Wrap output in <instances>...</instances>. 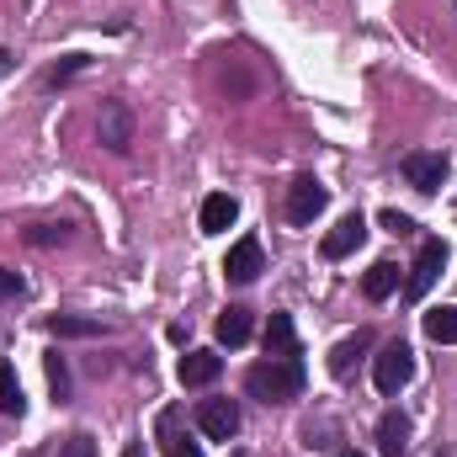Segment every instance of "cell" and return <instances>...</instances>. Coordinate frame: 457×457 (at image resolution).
I'll list each match as a JSON object with an SVG mask.
<instances>
[{"mask_svg": "<svg viewBox=\"0 0 457 457\" xmlns=\"http://www.w3.org/2000/svg\"><path fill=\"white\" fill-rule=\"evenodd\" d=\"M245 388H250V399H261V404H287V399L303 394V361H298V356H266L261 367H250Z\"/></svg>", "mask_w": 457, "mask_h": 457, "instance_id": "1", "label": "cell"}, {"mask_svg": "<svg viewBox=\"0 0 457 457\" xmlns=\"http://www.w3.org/2000/svg\"><path fill=\"white\" fill-rule=\"evenodd\" d=\"M410 378H415V356H410L404 341H388L372 356V383H378V394H399Z\"/></svg>", "mask_w": 457, "mask_h": 457, "instance_id": "2", "label": "cell"}, {"mask_svg": "<svg viewBox=\"0 0 457 457\" xmlns=\"http://www.w3.org/2000/svg\"><path fill=\"white\" fill-rule=\"evenodd\" d=\"M325 208H330V187H320L314 176H298V181L287 187V219H293V224H314Z\"/></svg>", "mask_w": 457, "mask_h": 457, "instance_id": "3", "label": "cell"}, {"mask_svg": "<svg viewBox=\"0 0 457 457\" xmlns=\"http://www.w3.org/2000/svg\"><path fill=\"white\" fill-rule=\"evenodd\" d=\"M442 266H447V245H442V239H426V245H420V255H415V266H410L404 293H410V298H426V293H431V282L442 277Z\"/></svg>", "mask_w": 457, "mask_h": 457, "instance_id": "4", "label": "cell"}, {"mask_svg": "<svg viewBox=\"0 0 457 457\" xmlns=\"http://www.w3.org/2000/svg\"><path fill=\"white\" fill-rule=\"evenodd\" d=\"M261 266H266V255H261V239H255V234H245V239H234V245H228V261H224L228 282H239V287H245V282H255V277H261Z\"/></svg>", "mask_w": 457, "mask_h": 457, "instance_id": "5", "label": "cell"}, {"mask_svg": "<svg viewBox=\"0 0 457 457\" xmlns=\"http://www.w3.org/2000/svg\"><path fill=\"white\" fill-rule=\"evenodd\" d=\"M442 176H447V154H431V149L404 154V181H410L415 192H436Z\"/></svg>", "mask_w": 457, "mask_h": 457, "instance_id": "6", "label": "cell"}, {"mask_svg": "<svg viewBox=\"0 0 457 457\" xmlns=\"http://www.w3.org/2000/svg\"><path fill=\"white\" fill-rule=\"evenodd\" d=\"M96 133H102V144H107L112 154H128V149H133V112H128L122 102H107V107H102V122H96Z\"/></svg>", "mask_w": 457, "mask_h": 457, "instance_id": "7", "label": "cell"}, {"mask_svg": "<svg viewBox=\"0 0 457 457\" xmlns=\"http://www.w3.org/2000/svg\"><path fill=\"white\" fill-rule=\"evenodd\" d=\"M197 426H203L208 442H228V436H239V410H234L228 399H208V404L197 410Z\"/></svg>", "mask_w": 457, "mask_h": 457, "instance_id": "8", "label": "cell"}, {"mask_svg": "<svg viewBox=\"0 0 457 457\" xmlns=\"http://www.w3.org/2000/svg\"><path fill=\"white\" fill-rule=\"evenodd\" d=\"M176 372H181V383H187V388H208V383L224 372V356H219V351H187Z\"/></svg>", "mask_w": 457, "mask_h": 457, "instance_id": "9", "label": "cell"}, {"mask_svg": "<svg viewBox=\"0 0 457 457\" xmlns=\"http://www.w3.org/2000/svg\"><path fill=\"white\" fill-rule=\"evenodd\" d=\"M361 239H367V224H361V213H345L341 224L325 234V255H330V261H345V255H351Z\"/></svg>", "mask_w": 457, "mask_h": 457, "instance_id": "10", "label": "cell"}, {"mask_svg": "<svg viewBox=\"0 0 457 457\" xmlns=\"http://www.w3.org/2000/svg\"><path fill=\"white\" fill-rule=\"evenodd\" d=\"M410 447V420L399 415V410H388L383 420H378V453L383 457H399Z\"/></svg>", "mask_w": 457, "mask_h": 457, "instance_id": "11", "label": "cell"}, {"mask_svg": "<svg viewBox=\"0 0 457 457\" xmlns=\"http://www.w3.org/2000/svg\"><path fill=\"white\" fill-rule=\"evenodd\" d=\"M234 219H239V203H234L228 192H213V197H203V234H224Z\"/></svg>", "mask_w": 457, "mask_h": 457, "instance_id": "12", "label": "cell"}, {"mask_svg": "<svg viewBox=\"0 0 457 457\" xmlns=\"http://www.w3.org/2000/svg\"><path fill=\"white\" fill-rule=\"evenodd\" d=\"M266 356H298V330H293L287 314L266 320Z\"/></svg>", "mask_w": 457, "mask_h": 457, "instance_id": "13", "label": "cell"}, {"mask_svg": "<svg viewBox=\"0 0 457 457\" xmlns=\"http://www.w3.org/2000/svg\"><path fill=\"white\" fill-rule=\"evenodd\" d=\"M394 287H399V266H394V261H378V266H367V277H361V293H367L372 303H383Z\"/></svg>", "mask_w": 457, "mask_h": 457, "instance_id": "14", "label": "cell"}, {"mask_svg": "<svg viewBox=\"0 0 457 457\" xmlns=\"http://www.w3.org/2000/svg\"><path fill=\"white\" fill-rule=\"evenodd\" d=\"M250 309H228V314H219V325H213V336H219V345H245L250 341Z\"/></svg>", "mask_w": 457, "mask_h": 457, "instance_id": "15", "label": "cell"}, {"mask_svg": "<svg viewBox=\"0 0 457 457\" xmlns=\"http://www.w3.org/2000/svg\"><path fill=\"white\" fill-rule=\"evenodd\" d=\"M426 336L436 345H457V303H447V309H431L426 314Z\"/></svg>", "mask_w": 457, "mask_h": 457, "instance_id": "16", "label": "cell"}, {"mask_svg": "<svg viewBox=\"0 0 457 457\" xmlns=\"http://www.w3.org/2000/svg\"><path fill=\"white\" fill-rule=\"evenodd\" d=\"M160 436H165V457H203L197 442L176 436V410H165V415H160Z\"/></svg>", "mask_w": 457, "mask_h": 457, "instance_id": "17", "label": "cell"}, {"mask_svg": "<svg viewBox=\"0 0 457 457\" xmlns=\"http://www.w3.org/2000/svg\"><path fill=\"white\" fill-rule=\"evenodd\" d=\"M54 336H102V320H80V314H54L48 320Z\"/></svg>", "mask_w": 457, "mask_h": 457, "instance_id": "18", "label": "cell"}, {"mask_svg": "<svg viewBox=\"0 0 457 457\" xmlns=\"http://www.w3.org/2000/svg\"><path fill=\"white\" fill-rule=\"evenodd\" d=\"M0 415H21V383H16V367L0 361Z\"/></svg>", "mask_w": 457, "mask_h": 457, "instance_id": "19", "label": "cell"}, {"mask_svg": "<svg viewBox=\"0 0 457 457\" xmlns=\"http://www.w3.org/2000/svg\"><path fill=\"white\" fill-rule=\"evenodd\" d=\"M367 345H372V336H356V341H341L336 351H330V372H336V378H345V372H351V361H356V356H361Z\"/></svg>", "mask_w": 457, "mask_h": 457, "instance_id": "20", "label": "cell"}, {"mask_svg": "<svg viewBox=\"0 0 457 457\" xmlns=\"http://www.w3.org/2000/svg\"><path fill=\"white\" fill-rule=\"evenodd\" d=\"M48 383H54V399H70V367H64L59 351L48 356Z\"/></svg>", "mask_w": 457, "mask_h": 457, "instance_id": "21", "label": "cell"}, {"mask_svg": "<svg viewBox=\"0 0 457 457\" xmlns=\"http://www.w3.org/2000/svg\"><path fill=\"white\" fill-rule=\"evenodd\" d=\"M86 64H91V59H86V54H70V59H64V64H59V70H54V75H48V80H54V86H64V80H75V75H80V70H86Z\"/></svg>", "mask_w": 457, "mask_h": 457, "instance_id": "22", "label": "cell"}, {"mask_svg": "<svg viewBox=\"0 0 457 457\" xmlns=\"http://www.w3.org/2000/svg\"><path fill=\"white\" fill-rule=\"evenodd\" d=\"M64 457H96V442H91V436H70Z\"/></svg>", "mask_w": 457, "mask_h": 457, "instance_id": "23", "label": "cell"}, {"mask_svg": "<svg viewBox=\"0 0 457 457\" xmlns=\"http://www.w3.org/2000/svg\"><path fill=\"white\" fill-rule=\"evenodd\" d=\"M70 234L64 228H32V245H64Z\"/></svg>", "mask_w": 457, "mask_h": 457, "instance_id": "24", "label": "cell"}, {"mask_svg": "<svg viewBox=\"0 0 457 457\" xmlns=\"http://www.w3.org/2000/svg\"><path fill=\"white\" fill-rule=\"evenodd\" d=\"M383 228H388V234H410V219H404V213H394V208H388V213H383Z\"/></svg>", "mask_w": 457, "mask_h": 457, "instance_id": "25", "label": "cell"}, {"mask_svg": "<svg viewBox=\"0 0 457 457\" xmlns=\"http://www.w3.org/2000/svg\"><path fill=\"white\" fill-rule=\"evenodd\" d=\"M16 293H21V277H16V271H0V303L16 298Z\"/></svg>", "mask_w": 457, "mask_h": 457, "instance_id": "26", "label": "cell"}, {"mask_svg": "<svg viewBox=\"0 0 457 457\" xmlns=\"http://www.w3.org/2000/svg\"><path fill=\"white\" fill-rule=\"evenodd\" d=\"M11 64H16V59H11V48H0V80L11 75Z\"/></svg>", "mask_w": 457, "mask_h": 457, "instance_id": "27", "label": "cell"}, {"mask_svg": "<svg viewBox=\"0 0 457 457\" xmlns=\"http://www.w3.org/2000/svg\"><path fill=\"white\" fill-rule=\"evenodd\" d=\"M122 457H144V447H128V453H122Z\"/></svg>", "mask_w": 457, "mask_h": 457, "instance_id": "28", "label": "cell"}, {"mask_svg": "<svg viewBox=\"0 0 457 457\" xmlns=\"http://www.w3.org/2000/svg\"><path fill=\"white\" fill-rule=\"evenodd\" d=\"M341 457H367V453H341Z\"/></svg>", "mask_w": 457, "mask_h": 457, "instance_id": "29", "label": "cell"}]
</instances>
